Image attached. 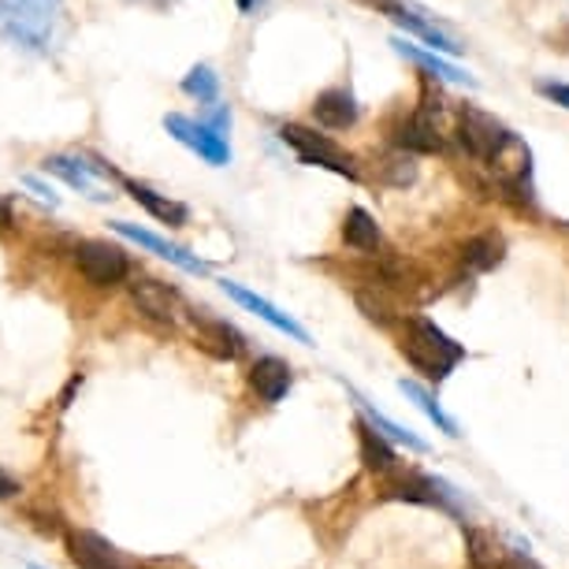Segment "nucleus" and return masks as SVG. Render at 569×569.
I'll return each mask as SVG.
<instances>
[{
	"instance_id": "17",
	"label": "nucleus",
	"mask_w": 569,
	"mask_h": 569,
	"mask_svg": "<svg viewBox=\"0 0 569 569\" xmlns=\"http://www.w3.org/2000/svg\"><path fill=\"white\" fill-rule=\"evenodd\" d=\"M194 339H198V347L206 353H212L217 361H234L246 350L242 331L231 328L228 320H198Z\"/></svg>"
},
{
	"instance_id": "14",
	"label": "nucleus",
	"mask_w": 569,
	"mask_h": 569,
	"mask_svg": "<svg viewBox=\"0 0 569 569\" xmlns=\"http://www.w3.org/2000/svg\"><path fill=\"white\" fill-rule=\"evenodd\" d=\"M358 112L361 109L350 86H328L313 101V120L325 127V131H347V127L358 123Z\"/></svg>"
},
{
	"instance_id": "18",
	"label": "nucleus",
	"mask_w": 569,
	"mask_h": 569,
	"mask_svg": "<svg viewBox=\"0 0 569 569\" xmlns=\"http://www.w3.org/2000/svg\"><path fill=\"white\" fill-rule=\"evenodd\" d=\"M391 142L399 149H410V153H439V149H443V134H439L425 116L410 112L391 123Z\"/></svg>"
},
{
	"instance_id": "9",
	"label": "nucleus",
	"mask_w": 569,
	"mask_h": 569,
	"mask_svg": "<svg viewBox=\"0 0 569 569\" xmlns=\"http://www.w3.org/2000/svg\"><path fill=\"white\" fill-rule=\"evenodd\" d=\"M369 4H372V8H380L383 16L395 19L399 27H406L410 34H417L421 41H428V46H432L436 52H450V57H458V52L466 49L458 38H450L443 27H436L432 19H425L421 12H417V8L402 4V0H369Z\"/></svg>"
},
{
	"instance_id": "12",
	"label": "nucleus",
	"mask_w": 569,
	"mask_h": 569,
	"mask_svg": "<svg viewBox=\"0 0 569 569\" xmlns=\"http://www.w3.org/2000/svg\"><path fill=\"white\" fill-rule=\"evenodd\" d=\"M220 291L228 295V298H234L242 309H250V313H257L264 320V325H272L276 331H283V336H291V339H298V342H306L309 347V331L298 325L295 317H287V313H279V309L268 302V298H261V295H253V291H246V287H239V283H231V279H220Z\"/></svg>"
},
{
	"instance_id": "21",
	"label": "nucleus",
	"mask_w": 569,
	"mask_h": 569,
	"mask_svg": "<svg viewBox=\"0 0 569 569\" xmlns=\"http://www.w3.org/2000/svg\"><path fill=\"white\" fill-rule=\"evenodd\" d=\"M342 242H347V250H353V253L380 250L383 234H380V223H376V217L369 209H361V206L347 209V217H342Z\"/></svg>"
},
{
	"instance_id": "23",
	"label": "nucleus",
	"mask_w": 569,
	"mask_h": 569,
	"mask_svg": "<svg viewBox=\"0 0 569 569\" xmlns=\"http://www.w3.org/2000/svg\"><path fill=\"white\" fill-rule=\"evenodd\" d=\"M466 547H469V562L472 569H507V551L499 547V540L485 529H466Z\"/></svg>"
},
{
	"instance_id": "7",
	"label": "nucleus",
	"mask_w": 569,
	"mask_h": 569,
	"mask_svg": "<svg viewBox=\"0 0 569 569\" xmlns=\"http://www.w3.org/2000/svg\"><path fill=\"white\" fill-rule=\"evenodd\" d=\"M488 168L502 187L513 190V194H525V198L532 194V149L513 131H507V138H502L499 149L491 153Z\"/></svg>"
},
{
	"instance_id": "1",
	"label": "nucleus",
	"mask_w": 569,
	"mask_h": 569,
	"mask_svg": "<svg viewBox=\"0 0 569 569\" xmlns=\"http://www.w3.org/2000/svg\"><path fill=\"white\" fill-rule=\"evenodd\" d=\"M399 350L425 380H447V376L455 372V365L466 358V347H458L443 328H436L432 320H425V317L406 320L402 336H399Z\"/></svg>"
},
{
	"instance_id": "33",
	"label": "nucleus",
	"mask_w": 569,
	"mask_h": 569,
	"mask_svg": "<svg viewBox=\"0 0 569 569\" xmlns=\"http://www.w3.org/2000/svg\"><path fill=\"white\" fill-rule=\"evenodd\" d=\"M12 223V209H8V201L0 198V228H8Z\"/></svg>"
},
{
	"instance_id": "31",
	"label": "nucleus",
	"mask_w": 569,
	"mask_h": 569,
	"mask_svg": "<svg viewBox=\"0 0 569 569\" xmlns=\"http://www.w3.org/2000/svg\"><path fill=\"white\" fill-rule=\"evenodd\" d=\"M12 496H19V480L0 469V499H12Z\"/></svg>"
},
{
	"instance_id": "3",
	"label": "nucleus",
	"mask_w": 569,
	"mask_h": 569,
	"mask_svg": "<svg viewBox=\"0 0 569 569\" xmlns=\"http://www.w3.org/2000/svg\"><path fill=\"white\" fill-rule=\"evenodd\" d=\"M279 138H283V142L295 149L302 164H309V168H325V171H336V176L350 179V182H358V179H361L358 160H353L342 146L331 142L328 134L309 131V127H302V123H287V127H279Z\"/></svg>"
},
{
	"instance_id": "22",
	"label": "nucleus",
	"mask_w": 569,
	"mask_h": 569,
	"mask_svg": "<svg viewBox=\"0 0 569 569\" xmlns=\"http://www.w3.org/2000/svg\"><path fill=\"white\" fill-rule=\"evenodd\" d=\"M395 49L402 52L406 60H413L417 68H425L428 74H436V79H447V82H466V86H472V79L461 68H455L450 60H443V57H436V52H428V49H417V46H410V41H402V38H395L391 41Z\"/></svg>"
},
{
	"instance_id": "15",
	"label": "nucleus",
	"mask_w": 569,
	"mask_h": 569,
	"mask_svg": "<svg viewBox=\"0 0 569 569\" xmlns=\"http://www.w3.org/2000/svg\"><path fill=\"white\" fill-rule=\"evenodd\" d=\"M112 228H116V234H123V239H131V242H138V246H146V250H153L157 257H164V261H171L176 268H182V272H190V276H206V272H209L206 261H198L194 253H187V250H182V246H176V242L157 239L153 231L134 228V223H127V220H116Z\"/></svg>"
},
{
	"instance_id": "32",
	"label": "nucleus",
	"mask_w": 569,
	"mask_h": 569,
	"mask_svg": "<svg viewBox=\"0 0 569 569\" xmlns=\"http://www.w3.org/2000/svg\"><path fill=\"white\" fill-rule=\"evenodd\" d=\"M507 569H540V566H536L529 555H513V558H507Z\"/></svg>"
},
{
	"instance_id": "16",
	"label": "nucleus",
	"mask_w": 569,
	"mask_h": 569,
	"mask_svg": "<svg viewBox=\"0 0 569 569\" xmlns=\"http://www.w3.org/2000/svg\"><path fill=\"white\" fill-rule=\"evenodd\" d=\"M46 171L60 176L68 187L82 190V194L93 198V201L109 198V194H101V190H98V176H112L104 164H90V160H79V157H46Z\"/></svg>"
},
{
	"instance_id": "29",
	"label": "nucleus",
	"mask_w": 569,
	"mask_h": 569,
	"mask_svg": "<svg viewBox=\"0 0 569 569\" xmlns=\"http://www.w3.org/2000/svg\"><path fill=\"white\" fill-rule=\"evenodd\" d=\"M536 90H540L547 101H555V104H562V109H569V86L566 82H540Z\"/></svg>"
},
{
	"instance_id": "6",
	"label": "nucleus",
	"mask_w": 569,
	"mask_h": 569,
	"mask_svg": "<svg viewBox=\"0 0 569 569\" xmlns=\"http://www.w3.org/2000/svg\"><path fill=\"white\" fill-rule=\"evenodd\" d=\"M164 131L176 138L179 146H187L190 153H198L201 160H206V164H212V168L231 164V146H228V138L217 131V127L198 123V120H190V116L171 112V116H164Z\"/></svg>"
},
{
	"instance_id": "4",
	"label": "nucleus",
	"mask_w": 569,
	"mask_h": 569,
	"mask_svg": "<svg viewBox=\"0 0 569 569\" xmlns=\"http://www.w3.org/2000/svg\"><path fill=\"white\" fill-rule=\"evenodd\" d=\"M74 268L82 272L86 283L93 287H116L123 283L127 272H131V264H127V253L120 246L112 242H98V239H82L74 242Z\"/></svg>"
},
{
	"instance_id": "28",
	"label": "nucleus",
	"mask_w": 569,
	"mask_h": 569,
	"mask_svg": "<svg viewBox=\"0 0 569 569\" xmlns=\"http://www.w3.org/2000/svg\"><path fill=\"white\" fill-rule=\"evenodd\" d=\"M399 391L406 395V399H413L417 406H421V410H425V417H428V421H436L439 428H443V432L447 436H458V425L455 421H450V417L443 413V410H439V402L432 399V395H428L425 388H421V383H413V380H402L399 383Z\"/></svg>"
},
{
	"instance_id": "2",
	"label": "nucleus",
	"mask_w": 569,
	"mask_h": 569,
	"mask_svg": "<svg viewBox=\"0 0 569 569\" xmlns=\"http://www.w3.org/2000/svg\"><path fill=\"white\" fill-rule=\"evenodd\" d=\"M60 0H0V34L12 46L46 52Z\"/></svg>"
},
{
	"instance_id": "8",
	"label": "nucleus",
	"mask_w": 569,
	"mask_h": 569,
	"mask_svg": "<svg viewBox=\"0 0 569 569\" xmlns=\"http://www.w3.org/2000/svg\"><path fill=\"white\" fill-rule=\"evenodd\" d=\"M131 302L138 306V313H146L149 320H157V325H179L182 313H187L176 287L160 283V279H149V276L131 279Z\"/></svg>"
},
{
	"instance_id": "11",
	"label": "nucleus",
	"mask_w": 569,
	"mask_h": 569,
	"mask_svg": "<svg viewBox=\"0 0 569 569\" xmlns=\"http://www.w3.org/2000/svg\"><path fill=\"white\" fill-rule=\"evenodd\" d=\"M388 496L391 499H402V502H421V507H439V510H455V491H450L443 480H432V477H421V472H406V477H391L388 485Z\"/></svg>"
},
{
	"instance_id": "19",
	"label": "nucleus",
	"mask_w": 569,
	"mask_h": 569,
	"mask_svg": "<svg viewBox=\"0 0 569 569\" xmlns=\"http://www.w3.org/2000/svg\"><path fill=\"white\" fill-rule=\"evenodd\" d=\"M123 187H127V194H131L138 206L149 212V217H157L160 223H168V228H187V223H190V209L182 206V201H171L168 194H157L153 187L134 182V179H127Z\"/></svg>"
},
{
	"instance_id": "20",
	"label": "nucleus",
	"mask_w": 569,
	"mask_h": 569,
	"mask_svg": "<svg viewBox=\"0 0 569 569\" xmlns=\"http://www.w3.org/2000/svg\"><path fill=\"white\" fill-rule=\"evenodd\" d=\"M358 447H361L365 469L376 472V477H395V472H399V458H395L388 436H383L380 428H372L369 421H358Z\"/></svg>"
},
{
	"instance_id": "24",
	"label": "nucleus",
	"mask_w": 569,
	"mask_h": 569,
	"mask_svg": "<svg viewBox=\"0 0 569 569\" xmlns=\"http://www.w3.org/2000/svg\"><path fill=\"white\" fill-rule=\"evenodd\" d=\"M502 261V239L499 234H477L461 246V268L466 272H488Z\"/></svg>"
},
{
	"instance_id": "35",
	"label": "nucleus",
	"mask_w": 569,
	"mask_h": 569,
	"mask_svg": "<svg viewBox=\"0 0 569 569\" xmlns=\"http://www.w3.org/2000/svg\"><path fill=\"white\" fill-rule=\"evenodd\" d=\"M30 569H38V566H30Z\"/></svg>"
},
{
	"instance_id": "13",
	"label": "nucleus",
	"mask_w": 569,
	"mask_h": 569,
	"mask_svg": "<svg viewBox=\"0 0 569 569\" xmlns=\"http://www.w3.org/2000/svg\"><path fill=\"white\" fill-rule=\"evenodd\" d=\"M291 383H295V372L283 358H272V353H268V358H257L250 365V391L264 406L283 402L287 391H291Z\"/></svg>"
},
{
	"instance_id": "5",
	"label": "nucleus",
	"mask_w": 569,
	"mask_h": 569,
	"mask_svg": "<svg viewBox=\"0 0 569 569\" xmlns=\"http://www.w3.org/2000/svg\"><path fill=\"white\" fill-rule=\"evenodd\" d=\"M507 138V127H502L496 116L485 109H472V104H461L458 109V123H455V142L466 149V157L488 164L491 153L499 149V142Z\"/></svg>"
},
{
	"instance_id": "25",
	"label": "nucleus",
	"mask_w": 569,
	"mask_h": 569,
	"mask_svg": "<svg viewBox=\"0 0 569 569\" xmlns=\"http://www.w3.org/2000/svg\"><path fill=\"white\" fill-rule=\"evenodd\" d=\"M353 399H358V406H361V413H365V421H369L372 428H380V432H383V436H388V439H395V443H406V447H410V450H428V443H425V439H421V436H413V432H410V428L395 425V421H391V417H383L380 410H372V406H369V402H365V399H361V395H353Z\"/></svg>"
},
{
	"instance_id": "34",
	"label": "nucleus",
	"mask_w": 569,
	"mask_h": 569,
	"mask_svg": "<svg viewBox=\"0 0 569 569\" xmlns=\"http://www.w3.org/2000/svg\"><path fill=\"white\" fill-rule=\"evenodd\" d=\"M234 8H239V12H242V16H250V12H253V8H257V0H234Z\"/></svg>"
},
{
	"instance_id": "27",
	"label": "nucleus",
	"mask_w": 569,
	"mask_h": 569,
	"mask_svg": "<svg viewBox=\"0 0 569 569\" xmlns=\"http://www.w3.org/2000/svg\"><path fill=\"white\" fill-rule=\"evenodd\" d=\"M380 176L391 182V187H410L417 179V164H413V153L410 149H399L395 146L388 157L380 160Z\"/></svg>"
},
{
	"instance_id": "26",
	"label": "nucleus",
	"mask_w": 569,
	"mask_h": 569,
	"mask_svg": "<svg viewBox=\"0 0 569 569\" xmlns=\"http://www.w3.org/2000/svg\"><path fill=\"white\" fill-rule=\"evenodd\" d=\"M182 93H190V98L212 104L220 98V74L209 68V63H198V68H190L182 74Z\"/></svg>"
},
{
	"instance_id": "30",
	"label": "nucleus",
	"mask_w": 569,
	"mask_h": 569,
	"mask_svg": "<svg viewBox=\"0 0 569 569\" xmlns=\"http://www.w3.org/2000/svg\"><path fill=\"white\" fill-rule=\"evenodd\" d=\"M23 182H27V187H30V190H34V194H38V201H46V206H57V194H52V190H49V187H41V182H38L34 176H27Z\"/></svg>"
},
{
	"instance_id": "10",
	"label": "nucleus",
	"mask_w": 569,
	"mask_h": 569,
	"mask_svg": "<svg viewBox=\"0 0 569 569\" xmlns=\"http://www.w3.org/2000/svg\"><path fill=\"white\" fill-rule=\"evenodd\" d=\"M68 543H71V562L79 569H138L134 558H127L120 547L90 529L71 532Z\"/></svg>"
}]
</instances>
